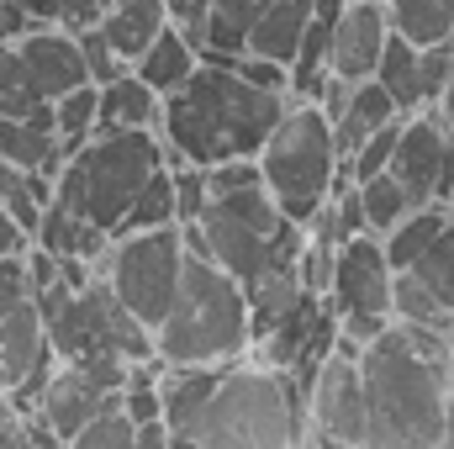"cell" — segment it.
<instances>
[{
    "mask_svg": "<svg viewBox=\"0 0 454 449\" xmlns=\"http://www.w3.org/2000/svg\"><path fill=\"white\" fill-rule=\"evenodd\" d=\"M21 248H27V232L11 223V212L0 207V254H21Z\"/></svg>",
    "mask_w": 454,
    "mask_h": 449,
    "instance_id": "ab89813d",
    "label": "cell"
},
{
    "mask_svg": "<svg viewBox=\"0 0 454 449\" xmlns=\"http://www.w3.org/2000/svg\"><path fill=\"white\" fill-rule=\"evenodd\" d=\"M232 69H238L243 80L264 85V91L291 96V69H286V64H275V59H264V53H238V59H232Z\"/></svg>",
    "mask_w": 454,
    "mask_h": 449,
    "instance_id": "836d02e7",
    "label": "cell"
},
{
    "mask_svg": "<svg viewBox=\"0 0 454 449\" xmlns=\"http://www.w3.org/2000/svg\"><path fill=\"white\" fill-rule=\"evenodd\" d=\"M74 37H80V53H85V75H90V85H106V80H116V75H127V69H132L112 43H106V32H101V27H80Z\"/></svg>",
    "mask_w": 454,
    "mask_h": 449,
    "instance_id": "d6a6232c",
    "label": "cell"
},
{
    "mask_svg": "<svg viewBox=\"0 0 454 449\" xmlns=\"http://www.w3.org/2000/svg\"><path fill=\"white\" fill-rule=\"evenodd\" d=\"M370 445L375 449H434L450 445L454 397V338L423 323H391L359 349Z\"/></svg>",
    "mask_w": 454,
    "mask_h": 449,
    "instance_id": "6da1fadb",
    "label": "cell"
},
{
    "mask_svg": "<svg viewBox=\"0 0 454 449\" xmlns=\"http://www.w3.org/2000/svg\"><path fill=\"white\" fill-rule=\"evenodd\" d=\"M116 0H64V27L80 32V27H101V16L112 11Z\"/></svg>",
    "mask_w": 454,
    "mask_h": 449,
    "instance_id": "d590c367",
    "label": "cell"
},
{
    "mask_svg": "<svg viewBox=\"0 0 454 449\" xmlns=\"http://www.w3.org/2000/svg\"><path fill=\"white\" fill-rule=\"evenodd\" d=\"M74 449H137V423H132V413L121 407V391L74 434Z\"/></svg>",
    "mask_w": 454,
    "mask_h": 449,
    "instance_id": "f1b7e54d",
    "label": "cell"
},
{
    "mask_svg": "<svg viewBox=\"0 0 454 449\" xmlns=\"http://www.w3.org/2000/svg\"><path fill=\"white\" fill-rule=\"evenodd\" d=\"M159 122H164V96L137 69L101 85V132H112V127H153L159 132Z\"/></svg>",
    "mask_w": 454,
    "mask_h": 449,
    "instance_id": "ac0fdd59",
    "label": "cell"
},
{
    "mask_svg": "<svg viewBox=\"0 0 454 449\" xmlns=\"http://www.w3.org/2000/svg\"><path fill=\"white\" fill-rule=\"evenodd\" d=\"M48 196H53V180H43V175L16 169V164H5V159H0V207L11 212V223L21 227L27 238L37 232V217H43Z\"/></svg>",
    "mask_w": 454,
    "mask_h": 449,
    "instance_id": "7402d4cb",
    "label": "cell"
},
{
    "mask_svg": "<svg viewBox=\"0 0 454 449\" xmlns=\"http://www.w3.org/2000/svg\"><path fill=\"white\" fill-rule=\"evenodd\" d=\"M164 11H169V21H175L180 32H191V37H196V48H201V27H207L212 0H164Z\"/></svg>",
    "mask_w": 454,
    "mask_h": 449,
    "instance_id": "e575fe53",
    "label": "cell"
},
{
    "mask_svg": "<svg viewBox=\"0 0 454 449\" xmlns=\"http://www.w3.org/2000/svg\"><path fill=\"white\" fill-rule=\"evenodd\" d=\"M37 21L27 16V5L21 0H0V43H16V37H27Z\"/></svg>",
    "mask_w": 454,
    "mask_h": 449,
    "instance_id": "8d00e7d4",
    "label": "cell"
},
{
    "mask_svg": "<svg viewBox=\"0 0 454 449\" xmlns=\"http://www.w3.org/2000/svg\"><path fill=\"white\" fill-rule=\"evenodd\" d=\"M169 164V143L164 132L153 127H112V132H96L69 164L64 175L53 180V196L80 207L96 227H106L116 238L121 217L132 212L137 191L153 180V169Z\"/></svg>",
    "mask_w": 454,
    "mask_h": 449,
    "instance_id": "5b68a950",
    "label": "cell"
},
{
    "mask_svg": "<svg viewBox=\"0 0 454 449\" xmlns=\"http://www.w3.org/2000/svg\"><path fill=\"white\" fill-rule=\"evenodd\" d=\"M396 138H402V116L396 122H386L380 132H370L364 143H359V154L343 164L354 180H370V175H380V169H391V154H396Z\"/></svg>",
    "mask_w": 454,
    "mask_h": 449,
    "instance_id": "1f68e13d",
    "label": "cell"
},
{
    "mask_svg": "<svg viewBox=\"0 0 454 449\" xmlns=\"http://www.w3.org/2000/svg\"><path fill=\"white\" fill-rule=\"evenodd\" d=\"M375 80L391 91V101H396L402 112H423V106H428V85H423V48H418V43H407L396 27H391V43H386V53H380Z\"/></svg>",
    "mask_w": 454,
    "mask_h": 449,
    "instance_id": "44dd1931",
    "label": "cell"
},
{
    "mask_svg": "<svg viewBox=\"0 0 454 449\" xmlns=\"http://www.w3.org/2000/svg\"><path fill=\"white\" fill-rule=\"evenodd\" d=\"M396 116H407V112L391 101V91H386L380 80H359V85L348 91L343 112L333 116V143H339V159L348 164V159L359 154V143H364L370 132H380L386 122H396Z\"/></svg>",
    "mask_w": 454,
    "mask_h": 449,
    "instance_id": "9a60e30c",
    "label": "cell"
},
{
    "mask_svg": "<svg viewBox=\"0 0 454 449\" xmlns=\"http://www.w3.org/2000/svg\"><path fill=\"white\" fill-rule=\"evenodd\" d=\"M386 43H391V11H386V0H348L339 27H333V75H339L343 85L375 80Z\"/></svg>",
    "mask_w": 454,
    "mask_h": 449,
    "instance_id": "7c38bea8",
    "label": "cell"
},
{
    "mask_svg": "<svg viewBox=\"0 0 454 449\" xmlns=\"http://www.w3.org/2000/svg\"><path fill=\"white\" fill-rule=\"evenodd\" d=\"M391 175L412 196V207H444L454 185V127L439 106L402 116V138L391 154Z\"/></svg>",
    "mask_w": 454,
    "mask_h": 449,
    "instance_id": "8fae6325",
    "label": "cell"
},
{
    "mask_svg": "<svg viewBox=\"0 0 454 449\" xmlns=\"http://www.w3.org/2000/svg\"><path fill=\"white\" fill-rule=\"evenodd\" d=\"M175 169V217L180 223H201L207 217V201H212V185H207V164H169Z\"/></svg>",
    "mask_w": 454,
    "mask_h": 449,
    "instance_id": "4dcf8cb0",
    "label": "cell"
},
{
    "mask_svg": "<svg viewBox=\"0 0 454 449\" xmlns=\"http://www.w3.org/2000/svg\"><path fill=\"white\" fill-rule=\"evenodd\" d=\"M132 69H137L159 96H175V91L201 69V48H196V37H191V32H180V27L169 21V27H164V32H159V37L132 59Z\"/></svg>",
    "mask_w": 454,
    "mask_h": 449,
    "instance_id": "2e32d148",
    "label": "cell"
},
{
    "mask_svg": "<svg viewBox=\"0 0 454 449\" xmlns=\"http://www.w3.org/2000/svg\"><path fill=\"white\" fill-rule=\"evenodd\" d=\"M450 223V207H412L402 223L391 227L380 243H386V254H391V270H407L434 238H439V227Z\"/></svg>",
    "mask_w": 454,
    "mask_h": 449,
    "instance_id": "d4e9b609",
    "label": "cell"
},
{
    "mask_svg": "<svg viewBox=\"0 0 454 449\" xmlns=\"http://www.w3.org/2000/svg\"><path fill=\"white\" fill-rule=\"evenodd\" d=\"M16 53H21V64H27V75H32L43 101H53V96H64V91L90 80L80 37L69 27H32L27 37H16Z\"/></svg>",
    "mask_w": 454,
    "mask_h": 449,
    "instance_id": "4fadbf2b",
    "label": "cell"
},
{
    "mask_svg": "<svg viewBox=\"0 0 454 449\" xmlns=\"http://www.w3.org/2000/svg\"><path fill=\"white\" fill-rule=\"evenodd\" d=\"M259 169H264V185L280 201V212L291 223L307 227L317 217V207L333 196V185H339V175H343L328 112L317 101H296L291 96L286 116L275 122V132L259 148Z\"/></svg>",
    "mask_w": 454,
    "mask_h": 449,
    "instance_id": "8992f818",
    "label": "cell"
},
{
    "mask_svg": "<svg viewBox=\"0 0 454 449\" xmlns=\"http://www.w3.org/2000/svg\"><path fill=\"white\" fill-rule=\"evenodd\" d=\"M169 445H175V429H169L164 418L137 423V449H169Z\"/></svg>",
    "mask_w": 454,
    "mask_h": 449,
    "instance_id": "74e56055",
    "label": "cell"
},
{
    "mask_svg": "<svg viewBox=\"0 0 454 449\" xmlns=\"http://www.w3.org/2000/svg\"><path fill=\"white\" fill-rule=\"evenodd\" d=\"M434 106H439V112H444V122L454 127V75H450V85H444V96H439Z\"/></svg>",
    "mask_w": 454,
    "mask_h": 449,
    "instance_id": "60d3db41",
    "label": "cell"
},
{
    "mask_svg": "<svg viewBox=\"0 0 454 449\" xmlns=\"http://www.w3.org/2000/svg\"><path fill=\"white\" fill-rule=\"evenodd\" d=\"M407 275H412L418 286H428V296H434L439 307H450L454 312V217L439 227V238L407 264Z\"/></svg>",
    "mask_w": 454,
    "mask_h": 449,
    "instance_id": "4316f807",
    "label": "cell"
},
{
    "mask_svg": "<svg viewBox=\"0 0 454 449\" xmlns=\"http://www.w3.org/2000/svg\"><path fill=\"white\" fill-rule=\"evenodd\" d=\"M185 264H191L185 232H180V223H169L112 238V248L96 259V275H106V286L121 296L127 312H137L148 328H159L180 296Z\"/></svg>",
    "mask_w": 454,
    "mask_h": 449,
    "instance_id": "52a82bcc",
    "label": "cell"
},
{
    "mask_svg": "<svg viewBox=\"0 0 454 449\" xmlns=\"http://www.w3.org/2000/svg\"><path fill=\"white\" fill-rule=\"evenodd\" d=\"M37 27H64V0H21Z\"/></svg>",
    "mask_w": 454,
    "mask_h": 449,
    "instance_id": "f35d334b",
    "label": "cell"
},
{
    "mask_svg": "<svg viewBox=\"0 0 454 449\" xmlns=\"http://www.w3.org/2000/svg\"><path fill=\"white\" fill-rule=\"evenodd\" d=\"M386 11H391V27L418 48L454 37V0H386Z\"/></svg>",
    "mask_w": 454,
    "mask_h": 449,
    "instance_id": "603a6c76",
    "label": "cell"
},
{
    "mask_svg": "<svg viewBox=\"0 0 454 449\" xmlns=\"http://www.w3.org/2000/svg\"><path fill=\"white\" fill-rule=\"evenodd\" d=\"M153 349L164 365H232V359L254 354L243 280L227 275L217 259L191 254L180 296H175L169 318L153 328Z\"/></svg>",
    "mask_w": 454,
    "mask_h": 449,
    "instance_id": "277c9868",
    "label": "cell"
},
{
    "mask_svg": "<svg viewBox=\"0 0 454 449\" xmlns=\"http://www.w3.org/2000/svg\"><path fill=\"white\" fill-rule=\"evenodd\" d=\"M307 418H312V439H323V445H370V402H364L359 343L343 338V328L333 354L307 381Z\"/></svg>",
    "mask_w": 454,
    "mask_h": 449,
    "instance_id": "30bf717a",
    "label": "cell"
},
{
    "mask_svg": "<svg viewBox=\"0 0 454 449\" xmlns=\"http://www.w3.org/2000/svg\"><path fill=\"white\" fill-rule=\"evenodd\" d=\"M53 365H59V354L48 343V323H43L37 302H27V307L0 318V391L16 397L32 375H43Z\"/></svg>",
    "mask_w": 454,
    "mask_h": 449,
    "instance_id": "5bb4252c",
    "label": "cell"
},
{
    "mask_svg": "<svg viewBox=\"0 0 454 449\" xmlns=\"http://www.w3.org/2000/svg\"><path fill=\"white\" fill-rule=\"evenodd\" d=\"M312 5H317V0H270L264 16H259V27L248 32V48H243V53H264V59H275V64L291 69V59H296V48H301V37H307Z\"/></svg>",
    "mask_w": 454,
    "mask_h": 449,
    "instance_id": "e0dca14e",
    "label": "cell"
},
{
    "mask_svg": "<svg viewBox=\"0 0 454 449\" xmlns=\"http://www.w3.org/2000/svg\"><path fill=\"white\" fill-rule=\"evenodd\" d=\"M359 185V207H364V227L370 232H391V227L402 223L407 212H412V196L402 191V180L391 175V169H380V175H370V180H354Z\"/></svg>",
    "mask_w": 454,
    "mask_h": 449,
    "instance_id": "484cf974",
    "label": "cell"
},
{
    "mask_svg": "<svg viewBox=\"0 0 454 449\" xmlns=\"http://www.w3.org/2000/svg\"><path fill=\"white\" fill-rule=\"evenodd\" d=\"M270 0H212L201 27V59H238Z\"/></svg>",
    "mask_w": 454,
    "mask_h": 449,
    "instance_id": "ffe728a7",
    "label": "cell"
},
{
    "mask_svg": "<svg viewBox=\"0 0 454 449\" xmlns=\"http://www.w3.org/2000/svg\"><path fill=\"white\" fill-rule=\"evenodd\" d=\"M53 122H59V138L80 154L96 132H101V85H74L64 96H53Z\"/></svg>",
    "mask_w": 454,
    "mask_h": 449,
    "instance_id": "cb8c5ba5",
    "label": "cell"
},
{
    "mask_svg": "<svg viewBox=\"0 0 454 449\" xmlns=\"http://www.w3.org/2000/svg\"><path fill=\"white\" fill-rule=\"evenodd\" d=\"M391 291H396V270H391V254H386L380 232L343 238L339 254H333V280H328V302L339 312L343 338H354L364 349L375 334H386L396 323Z\"/></svg>",
    "mask_w": 454,
    "mask_h": 449,
    "instance_id": "9c48e42d",
    "label": "cell"
},
{
    "mask_svg": "<svg viewBox=\"0 0 454 449\" xmlns=\"http://www.w3.org/2000/svg\"><path fill=\"white\" fill-rule=\"evenodd\" d=\"M312 439L307 386L296 370L243 354L217 370L201 413L175 434L185 449H291Z\"/></svg>",
    "mask_w": 454,
    "mask_h": 449,
    "instance_id": "3957f363",
    "label": "cell"
},
{
    "mask_svg": "<svg viewBox=\"0 0 454 449\" xmlns=\"http://www.w3.org/2000/svg\"><path fill=\"white\" fill-rule=\"evenodd\" d=\"M48 343H53V354L59 359H85V354H116V359H148V354H159L153 349V328L137 318V312H127L121 307V296H116L112 286H106V275H96L90 286H80V291H69L48 318Z\"/></svg>",
    "mask_w": 454,
    "mask_h": 449,
    "instance_id": "ba28073f",
    "label": "cell"
},
{
    "mask_svg": "<svg viewBox=\"0 0 454 449\" xmlns=\"http://www.w3.org/2000/svg\"><path fill=\"white\" fill-rule=\"evenodd\" d=\"M444 207H450V217H454V185H450V201H444Z\"/></svg>",
    "mask_w": 454,
    "mask_h": 449,
    "instance_id": "b9f144b4",
    "label": "cell"
},
{
    "mask_svg": "<svg viewBox=\"0 0 454 449\" xmlns=\"http://www.w3.org/2000/svg\"><path fill=\"white\" fill-rule=\"evenodd\" d=\"M291 96L264 91L232 69V59H201V69L164 96V143L169 164H223V159H254L275 122L286 116Z\"/></svg>",
    "mask_w": 454,
    "mask_h": 449,
    "instance_id": "7a4b0ae2",
    "label": "cell"
},
{
    "mask_svg": "<svg viewBox=\"0 0 454 449\" xmlns=\"http://www.w3.org/2000/svg\"><path fill=\"white\" fill-rule=\"evenodd\" d=\"M32 106H43V96H37L27 64H21L16 43H0V116H21Z\"/></svg>",
    "mask_w": 454,
    "mask_h": 449,
    "instance_id": "f546056e",
    "label": "cell"
},
{
    "mask_svg": "<svg viewBox=\"0 0 454 449\" xmlns=\"http://www.w3.org/2000/svg\"><path fill=\"white\" fill-rule=\"evenodd\" d=\"M169 223H180V217H175V169L164 164V169H153V180L137 191L132 212L116 227V238H121V232H143V227H169Z\"/></svg>",
    "mask_w": 454,
    "mask_h": 449,
    "instance_id": "83f0119b",
    "label": "cell"
},
{
    "mask_svg": "<svg viewBox=\"0 0 454 449\" xmlns=\"http://www.w3.org/2000/svg\"><path fill=\"white\" fill-rule=\"evenodd\" d=\"M169 27V11H164V0H116L112 11L101 16V32H106V43H112L116 53L132 64L159 32Z\"/></svg>",
    "mask_w": 454,
    "mask_h": 449,
    "instance_id": "d6986e66",
    "label": "cell"
}]
</instances>
